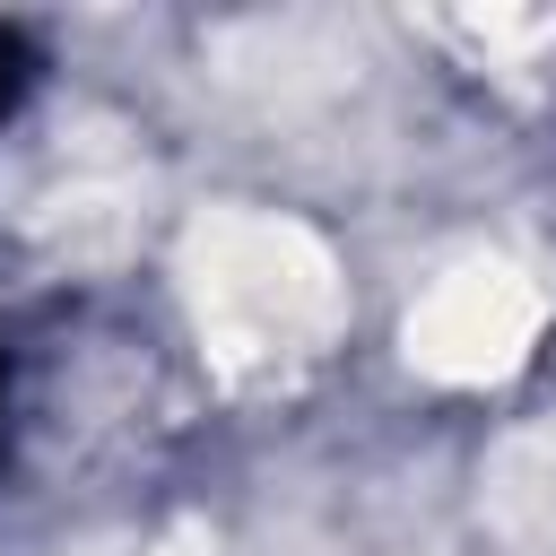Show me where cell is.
I'll list each match as a JSON object with an SVG mask.
<instances>
[{
    "label": "cell",
    "mask_w": 556,
    "mask_h": 556,
    "mask_svg": "<svg viewBox=\"0 0 556 556\" xmlns=\"http://www.w3.org/2000/svg\"><path fill=\"white\" fill-rule=\"evenodd\" d=\"M478 513H486V530L513 539V547L556 539V417H547V426H521V434H504V443L486 452V469H478Z\"/></svg>",
    "instance_id": "cell-4"
},
{
    "label": "cell",
    "mask_w": 556,
    "mask_h": 556,
    "mask_svg": "<svg viewBox=\"0 0 556 556\" xmlns=\"http://www.w3.org/2000/svg\"><path fill=\"white\" fill-rule=\"evenodd\" d=\"M191 330L235 391L295 382L348 330V278L330 243L269 208H208L174 252Z\"/></svg>",
    "instance_id": "cell-1"
},
{
    "label": "cell",
    "mask_w": 556,
    "mask_h": 556,
    "mask_svg": "<svg viewBox=\"0 0 556 556\" xmlns=\"http://www.w3.org/2000/svg\"><path fill=\"white\" fill-rule=\"evenodd\" d=\"M539 321H547L539 278H530L521 261L478 252V261H452V269L408 304L400 348H408V365L434 374V382H504V374L530 356Z\"/></svg>",
    "instance_id": "cell-2"
},
{
    "label": "cell",
    "mask_w": 556,
    "mask_h": 556,
    "mask_svg": "<svg viewBox=\"0 0 556 556\" xmlns=\"http://www.w3.org/2000/svg\"><path fill=\"white\" fill-rule=\"evenodd\" d=\"M148 200V165L113 122H61L43 148V174L17 200V226L35 243H52L61 261H113L139 226Z\"/></svg>",
    "instance_id": "cell-3"
}]
</instances>
